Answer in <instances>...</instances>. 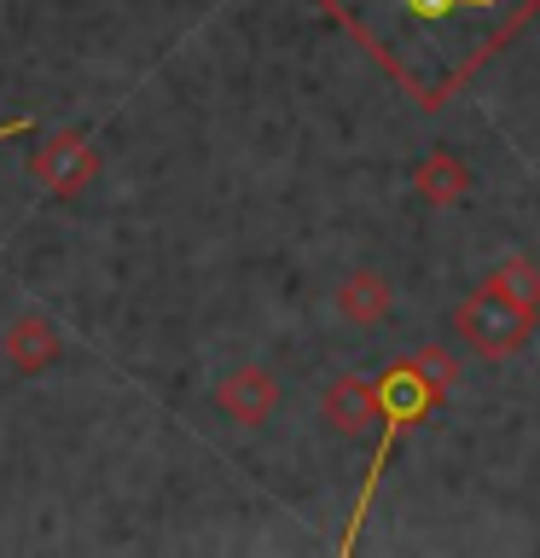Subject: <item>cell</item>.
<instances>
[{
    "label": "cell",
    "mask_w": 540,
    "mask_h": 558,
    "mask_svg": "<svg viewBox=\"0 0 540 558\" xmlns=\"http://www.w3.org/2000/svg\"><path fill=\"white\" fill-rule=\"evenodd\" d=\"M418 111H442L494 64L540 0H314Z\"/></svg>",
    "instance_id": "cell-1"
},
{
    "label": "cell",
    "mask_w": 540,
    "mask_h": 558,
    "mask_svg": "<svg viewBox=\"0 0 540 558\" xmlns=\"http://www.w3.org/2000/svg\"><path fill=\"white\" fill-rule=\"evenodd\" d=\"M442 401H447V396L435 390V378H430L413 355H401V361L383 366V378H378V425H383V436H378V448H372V471H366V483H360L355 518H348V530H343V541H338L343 553H355L360 523H366V512H372V495H378L383 471H390V460H395L401 436H407L418 418H430V408H442Z\"/></svg>",
    "instance_id": "cell-2"
},
{
    "label": "cell",
    "mask_w": 540,
    "mask_h": 558,
    "mask_svg": "<svg viewBox=\"0 0 540 558\" xmlns=\"http://www.w3.org/2000/svg\"><path fill=\"white\" fill-rule=\"evenodd\" d=\"M453 331H459V343L477 349L482 361H505V355H517V349L529 343L535 314L517 308V303H505L500 291L477 286L459 308H453Z\"/></svg>",
    "instance_id": "cell-3"
},
{
    "label": "cell",
    "mask_w": 540,
    "mask_h": 558,
    "mask_svg": "<svg viewBox=\"0 0 540 558\" xmlns=\"http://www.w3.org/2000/svg\"><path fill=\"white\" fill-rule=\"evenodd\" d=\"M29 174L52 192V198H76V192H87L99 181V146L82 129L47 134L41 146L29 151Z\"/></svg>",
    "instance_id": "cell-4"
},
{
    "label": "cell",
    "mask_w": 540,
    "mask_h": 558,
    "mask_svg": "<svg viewBox=\"0 0 540 558\" xmlns=\"http://www.w3.org/2000/svg\"><path fill=\"white\" fill-rule=\"evenodd\" d=\"M216 408L233 418V425L256 430V425H268L273 408H279V384H273L268 366H233V373L216 384Z\"/></svg>",
    "instance_id": "cell-5"
},
{
    "label": "cell",
    "mask_w": 540,
    "mask_h": 558,
    "mask_svg": "<svg viewBox=\"0 0 540 558\" xmlns=\"http://www.w3.org/2000/svg\"><path fill=\"white\" fill-rule=\"evenodd\" d=\"M320 413H326V425L343 430V436L378 430V378L338 373V378L326 384V396H320Z\"/></svg>",
    "instance_id": "cell-6"
},
{
    "label": "cell",
    "mask_w": 540,
    "mask_h": 558,
    "mask_svg": "<svg viewBox=\"0 0 540 558\" xmlns=\"http://www.w3.org/2000/svg\"><path fill=\"white\" fill-rule=\"evenodd\" d=\"M7 361H12V373H24V378H35V373H47L52 361H59V349H64V338H59V326L47 320V314H17V320L7 326Z\"/></svg>",
    "instance_id": "cell-7"
},
{
    "label": "cell",
    "mask_w": 540,
    "mask_h": 558,
    "mask_svg": "<svg viewBox=\"0 0 540 558\" xmlns=\"http://www.w3.org/2000/svg\"><path fill=\"white\" fill-rule=\"evenodd\" d=\"M390 308H395V291L378 268H355L338 286V314L348 326H378V320H390Z\"/></svg>",
    "instance_id": "cell-8"
},
{
    "label": "cell",
    "mask_w": 540,
    "mask_h": 558,
    "mask_svg": "<svg viewBox=\"0 0 540 558\" xmlns=\"http://www.w3.org/2000/svg\"><path fill=\"white\" fill-rule=\"evenodd\" d=\"M413 192H418L430 209H453V204L470 192V169H465L453 151H430L425 163L413 169Z\"/></svg>",
    "instance_id": "cell-9"
},
{
    "label": "cell",
    "mask_w": 540,
    "mask_h": 558,
    "mask_svg": "<svg viewBox=\"0 0 540 558\" xmlns=\"http://www.w3.org/2000/svg\"><path fill=\"white\" fill-rule=\"evenodd\" d=\"M488 291H500L505 303H517V308H529V314H540V262H529V256H505L494 274L482 279Z\"/></svg>",
    "instance_id": "cell-10"
},
{
    "label": "cell",
    "mask_w": 540,
    "mask_h": 558,
    "mask_svg": "<svg viewBox=\"0 0 540 558\" xmlns=\"http://www.w3.org/2000/svg\"><path fill=\"white\" fill-rule=\"evenodd\" d=\"M413 361H418V366H425V373L435 378V390H442V396H447V390H453V384H459V378H465V361H459V355H453V349H447V343H425V349H413Z\"/></svg>",
    "instance_id": "cell-11"
}]
</instances>
